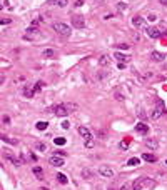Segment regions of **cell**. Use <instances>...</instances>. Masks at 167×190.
I'll return each mask as SVG.
<instances>
[{"label": "cell", "mask_w": 167, "mask_h": 190, "mask_svg": "<svg viewBox=\"0 0 167 190\" xmlns=\"http://www.w3.org/2000/svg\"><path fill=\"white\" fill-rule=\"evenodd\" d=\"M156 187V182L152 179H147V177H139L132 182V190H144V189H154Z\"/></svg>", "instance_id": "obj_1"}, {"label": "cell", "mask_w": 167, "mask_h": 190, "mask_svg": "<svg viewBox=\"0 0 167 190\" xmlns=\"http://www.w3.org/2000/svg\"><path fill=\"white\" fill-rule=\"evenodd\" d=\"M77 130H79V134H80V137L85 140V147H87V149H92V147H94V140H92L90 130L87 129V127H82V125H80Z\"/></svg>", "instance_id": "obj_2"}, {"label": "cell", "mask_w": 167, "mask_h": 190, "mask_svg": "<svg viewBox=\"0 0 167 190\" xmlns=\"http://www.w3.org/2000/svg\"><path fill=\"white\" fill-rule=\"evenodd\" d=\"M52 28L55 32H57L59 35H62V37H69L70 35V27L67 25V23H62V22H54V25H52Z\"/></svg>", "instance_id": "obj_3"}, {"label": "cell", "mask_w": 167, "mask_h": 190, "mask_svg": "<svg viewBox=\"0 0 167 190\" xmlns=\"http://www.w3.org/2000/svg\"><path fill=\"white\" fill-rule=\"evenodd\" d=\"M162 115H166V108H164V102H159V103L156 105V108L152 110V115H151V117L154 118V120H159Z\"/></svg>", "instance_id": "obj_4"}, {"label": "cell", "mask_w": 167, "mask_h": 190, "mask_svg": "<svg viewBox=\"0 0 167 190\" xmlns=\"http://www.w3.org/2000/svg\"><path fill=\"white\" fill-rule=\"evenodd\" d=\"M52 112H54V115H57V117H65V115L70 113V110L67 108L65 103H62V105H55V107H52Z\"/></svg>", "instance_id": "obj_5"}, {"label": "cell", "mask_w": 167, "mask_h": 190, "mask_svg": "<svg viewBox=\"0 0 167 190\" xmlns=\"http://www.w3.org/2000/svg\"><path fill=\"white\" fill-rule=\"evenodd\" d=\"M49 164L54 165V167H62V165L65 164V157H60V155L54 154V155H50V159H49Z\"/></svg>", "instance_id": "obj_6"}, {"label": "cell", "mask_w": 167, "mask_h": 190, "mask_svg": "<svg viewBox=\"0 0 167 190\" xmlns=\"http://www.w3.org/2000/svg\"><path fill=\"white\" fill-rule=\"evenodd\" d=\"M4 159H5V160H9V162H10V164H14L15 167H20V165L24 164V162H22L20 159H17L15 155H14V154H10L9 150H5V152H4Z\"/></svg>", "instance_id": "obj_7"}, {"label": "cell", "mask_w": 167, "mask_h": 190, "mask_svg": "<svg viewBox=\"0 0 167 190\" xmlns=\"http://www.w3.org/2000/svg\"><path fill=\"white\" fill-rule=\"evenodd\" d=\"M72 25L75 27V28H85V20H84V17L74 14L72 15Z\"/></svg>", "instance_id": "obj_8"}, {"label": "cell", "mask_w": 167, "mask_h": 190, "mask_svg": "<svg viewBox=\"0 0 167 190\" xmlns=\"http://www.w3.org/2000/svg\"><path fill=\"white\" fill-rule=\"evenodd\" d=\"M99 174L102 175V177H105V179H112V177H114V170L110 169V167H107V165H102L99 169Z\"/></svg>", "instance_id": "obj_9"}, {"label": "cell", "mask_w": 167, "mask_h": 190, "mask_svg": "<svg viewBox=\"0 0 167 190\" xmlns=\"http://www.w3.org/2000/svg\"><path fill=\"white\" fill-rule=\"evenodd\" d=\"M146 32H147V35L151 37V38H159L161 33H162V32L159 30V27H147Z\"/></svg>", "instance_id": "obj_10"}, {"label": "cell", "mask_w": 167, "mask_h": 190, "mask_svg": "<svg viewBox=\"0 0 167 190\" xmlns=\"http://www.w3.org/2000/svg\"><path fill=\"white\" fill-rule=\"evenodd\" d=\"M132 25L134 27H137V28H147V23H146V20L142 19V17H134L132 19Z\"/></svg>", "instance_id": "obj_11"}, {"label": "cell", "mask_w": 167, "mask_h": 190, "mask_svg": "<svg viewBox=\"0 0 167 190\" xmlns=\"http://www.w3.org/2000/svg\"><path fill=\"white\" fill-rule=\"evenodd\" d=\"M136 132H139V134H142V135H147V132H149V127H147L146 123L139 122V123L136 125Z\"/></svg>", "instance_id": "obj_12"}, {"label": "cell", "mask_w": 167, "mask_h": 190, "mask_svg": "<svg viewBox=\"0 0 167 190\" xmlns=\"http://www.w3.org/2000/svg\"><path fill=\"white\" fill-rule=\"evenodd\" d=\"M144 144H146L147 149H152V150H156L157 147H159V142L154 140V139H146V140H144Z\"/></svg>", "instance_id": "obj_13"}, {"label": "cell", "mask_w": 167, "mask_h": 190, "mask_svg": "<svg viewBox=\"0 0 167 190\" xmlns=\"http://www.w3.org/2000/svg\"><path fill=\"white\" fill-rule=\"evenodd\" d=\"M151 58H152V60H154V62H162V60H164V58H166V55H164V53H162V52H152V53H151Z\"/></svg>", "instance_id": "obj_14"}, {"label": "cell", "mask_w": 167, "mask_h": 190, "mask_svg": "<svg viewBox=\"0 0 167 190\" xmlns=\"http://www.w3.org/2000/svg\"><path fill=\"white\" fill-rule=\"evenodd\" d=\"M110 62H112V58H110L109 55H102V57L99 58V63L102 65V67H109Z\"/></svg>", "instance_id": "obj_15"}, {"label": "cell", "mask_w": 167, "mask_h": 190, "mask_svg": "<svg viewBox=\"0 0 167 190\" xmlns=\"http://www.w3.org/2000/svg\"><path fill=\"white\" fill-rule=\"evenodd\" d=\"M142 160H146V162H149V164H154V162H157V157L154 154H144L142 155Z\"/></svg>", "instance_id": "obj_16"}, {"label": "cell", "mask_w": 167, "mask_h": 190, "mask_svg": "<svg viewBox=\"0 0 167 190\" xmlns=\"http://www.w3.org/2000/svg\"><path fill=\"white\" fill-rule=\"evenodd\" d=\"M114 57H115L119 62H129V60H131V57H129V55H124V53H120V52L114 53Z\"/></svg>", "instance_id": "obj_17"}, {"label": "cell", "mask_w": 167, "mask_h": 190, "mask_svg": "<svg viewBox=\"0 0 167 190\" xmlns=\"http://www.w3.org/2000/svg\"><path fill=\"white\" fill-rule=\"evenodd\" d=\"M24 95H25L27 98H32L34 95H35V92H34V88H32L30 85H27V87L24 88Z\"/></svg>", "instance_id": "obj_18"}, {"label": "cell", "mask_w": 167, "mask_h": 190, "mask_svg": "<svg viewBox=\"0 0 167 190\" xmlns=\"http://www.w3.org/2000/svg\"><path fill=\"white\" fill-rule=\"evenodd\" d=\"M34 174H35L37 179H44V170H42V167H34V170H32Z\"/></svg>", "instance_id": "obj_19"}, {"label": "cell", "mask_w": 167, "mask_h": 190, "mask_svg": "<svg viewBox=\"0 0 167 190\" xmlns=\"http://www.w3.org/2000/svg\"><path fill=\"white\" fill-rule=\"evenodd\" d=\"M67 2L69 0H50V4L57 7H67Z\"/></svg>", "instance_id": "obj_20"}, {"label": "cell", "mask_w": 167, "mask_h": 190, "mask_svg": "<svg viewBox=\"0 0 167 190\" xmlns=\"http://www.w3.org/2000/svg\"><path fill=\"white\" fill-rule=\"evenodd\" d=\"M2 140L7 142V144H10V145H17V144H19V140H17V139H10V137H7V135H2Z\"/></svg>", "instance_id": "obj_21"}, {"label": "cell", "mask_w": 167, "mask_h": 190, "mask_svg": "<svg viewBox=\"0 0 167 190\" xmlns=\"http://www.w3.org/2000/svg\"><path fill=\"white\" fill-rule=\"evenodd\" d=\"M92 175H94V170H90V169H84L82 170V177H84V179H90Z\"/></svg>", "instance_id": "obj_22"}, {"label": "cell", "mask_w": 167, "mask_h": 190, "mask_svg": "<svg viewBox=\"0 0 167 190\" xmlns=\"http://www.w3.org/2000/svg\"><path fill=\"white\" fill-rule=\"evenodd\" d=\"M139 164H141V160L137 159V157H132V159L127 160V165H131V167H136V165H139Z\"/></svg>", "instance_id": "obj_23"}, {"label": "cell", "mask_w": 167, "mask_h": 190, "mask_svg": "<svg viewBox=\"0 0 167 190\" xmlns=\"http://www.w3.org/2000/svg\"><path fill=\"white\" fill-rule=\"evenodd\" d=\"M44 85H45V83L42 82V80H39V82L35 83V87H34V92H35V93H39V92L42 90V88H44Z\"/></svg>", "instance_id": "obj_24"}, {"label": "cell", "mask_w": 167, "mask_h": 190, "mask_svg": "<svg viewBox=\"0 0 167 190\" xmlns=\"http://www.w3.org/2000/svg\"><path fill=\"white\" fill-rule=\"evenodd\" d=\"M57 180H59V182H60L62 185H65V184L69 182L67 177H65V174H57Z\"/></svg>", "instance_id": "obj_25"}, {"label": "cell", "mask_w": 167, "mask_h": 190, "mask_svg": "<svg viewBox=\"0 0 167 190\" xmlns=\"http://www.w3.org/2000/svg\"><path fill=\"white\" fill-rule=\"evenodd\" d=\"M54 144L59 145V147H62V145H65V139H62V137H57V139L54 140Z\"/></svg>", "instance_id": "obj_26"}, {"label": "cell", "mask_w": 167, "mask_h": 190, "mask_svg": "<svg viewBox=\"0 0 167 190\" xmlns=\"http://www.w3.org/2000/svg\"><path fill=\"white\" fill-rule=\"evenodd\" d=\"M55 55V52L52 50V48H47V50H44V57H47V58H50V57Z\"/></svg>", "instance_id": "obj_27"}, {"label": "cell", "mask_w": 167, "mask_h": 190, "mask_svg": "<svg viewBox=\"0 0 167 190\" xmlns=\"http://www.w3.org/2000/svg\"><path fill=\"white\" fill-rule=\"evenodd\" d=\"M47 125H49L47 122H39V123L35 125V127H37L39 130H45V129H47Z\"/></svg>", "instance_id": "obj_28"}, {"label": "cell", "mask_w": 167, "mask_h": 190, "mask_svg": "<svg viewBox=\"0 0 167 190\" xmlns=\"http://www.w3.org/2000/svg\"><path fill=\"white\" fill-rule=\"evenodd\" d=\"M35 149H37V150H40V152H45V150H47V145H45V144H42V142H40V144H37Z\"/></svg>", "instance_id": "obj_29"}, {"label": "cell", "mask_w": 167, "mask_h": 190, "mask_svg": "<svg viewBox=\"0 0 167 190\" xmlns=\"http://www.w3.org/2000/svg\"><path fill=\"white\" fill-rule=\"evenodd\" d=\"M120 190H132V184H125V185H122V189Z\"/></svg>", "instance_id": "obj_30"}, {"label": "cell", "mask_w": 167, "mask_h": 190, "mask_svg": "<svg viewBox=\"0 0 167 190\" xmlns=\"http://www.w3.org/2000/svg\"><path fill=\"white\" fill-rule=\"evenodd\" d=\"M40 22H42V19H40V17H37V19H34V22H32V25L35 27V25H39Z\"/></svg>", "instance_id": "obj_31"}, {"label": "cell", "mask_w": 167, "mask_h": 190, "mask_svg": "<svg viewBox=\"0 0 167 190\" xmlns=\"http://www.w3.org/2000/svg\"><path fill=\"white\" fill-rule=\"evenodd\" d=\"M115 47H117V48H122V50H127V48H129L127 43H120V45H115Z\"/></svg>", "instance_id": "obj_32"}, {"label": "cell", "mask_w": 167, "mask_h": 190, "mask_svg": "<svg viewBox=\"0 0 167 190\" xmlns=\"http://www.w3.org/2000/svg\"><path fill=\"white\" fill-rule=\"evenodd\" d=\"M115 98H117V100H120V102H122V100H124V95H122V93H119V92H115Z\"/></svg>", "instance_id": "obj_33"}, {"label": "cell", "mask_w": 167, "mask_h": 190, "mask_svg": "<svg viewBox=\"0 0 167 190\" xmlns=\"http://www.w3.org/2000/svg\"><path fill=\"white\" fill-rule=\"evenodd\" d=\"M119 147H120V150H127V142H122Z\"/></svg>", "instance_id": "obj_34"}, {"label": "cell", "mask_w": 167, "mask_h": 190, "mask_svg": "<svg viewBox=\"0 0 167 190\" xmlns=\"http://www.w3.org/2000/svg\"><path fill=\"white\" fill-rule=\"evenodd\" d=\"M0 23H2V25H9V23H10V19H4Z\"/></svg>", "instance_id": "obj_35"}, {"label": "cell", "mask_w": 167, "mask_h": 190, "mask_svg": "<svg viewBox=\"0 0 167 190\" xmlns=\"http://www.w3.org/2000/svg\"><path fill=\"white\" fill-rule=\"evenodd\" d=\"M84 5V0H77V2H75V7H82Z\"/></svg>", "instance_id": "obj_36"}, {"label": "cell", "mask_w": 167, "mask_h": 190, "mask_svg": "<svg viewBox=\"0 0 167 190\" xmlns=\"http://www.w3.org/2000/svg\"><path fill=\"white\" fill-rule=\"evenodd\" d=\"M62 127H64V129H69V127H70V123H69V122H64Z\"/></svg>", "instance_id": "obj_37"}, {"label": "cell", "mask_w": 167, "mask_h": 190, "mask_svg": "<svg viewBox=\"0 0 167 190\" xmlns=\"http://www.w3.org/2000/svg\"><path fill=\"white\" fill-rule=\"evenodd\" d=\"M117 68H120V70H122V68H125V65L122 63V62H119V65H117Z\"/></svg>", "instance_id": "obj_38"}, {"label": "cell", "mask_w": 167, "mask_h": 190, "mask_svg": "<svg viewBox=\"0 0 167 190\" xmlns=\"http://www.w3.org/2000/svg\"><path fill=\"white\" fill-rule=\"evenodd\" d=\"M4 123H10V118L7 117V115H5V117H4Z\"/></svg>", "instance_id": "obj_39"}, {"label": "cell", "mask_w": 167, "mask_h": 190, "mask_svg": "<svg viewBox=\"0 0 167 190\" xmlns=\"http://www.w3.org/2000/svg\"><path fill=\"white\" fill-rule=\"evenodd\" d=\"M159 2H161V4H162L164 7H167V0H159Z\"/></svg>", "instance_id": "obj_40"}, {"label": "cell", "mask_w": 167, "mask_h": 190, "mask_svg": "<svg viewBox=\"0 0 167 190\" xmlns=\"http://www.w3.org/2000/svg\"><path fill=\"white\" fill-rule=\"evenodd\" d=\"M166 165H167V160H166Z\"/></svg>", "instance_id": "obj_41"}]
</instances>
